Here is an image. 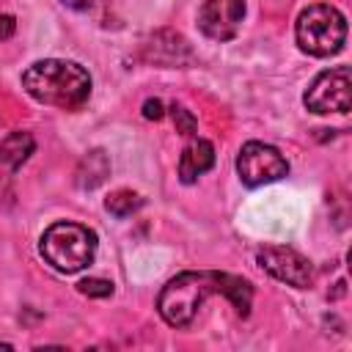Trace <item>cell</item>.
<instances>
[{
    "mask_svg": "<svg viewBox=\"0 0 352 352\" xmlns=\"http://www.w3.org/2000/svg\"><path fill=\"white\" fill-rule=\"evenodd\" d=\"M311 113H349L352 107V74L349 66H336L314 77L302 96Z\"/></svg>",
    "mask_w": 352,
    "mask_h": 352,
    "instance_id": "5",
    "label": "cell"
},
{
    "mask_svg": "<svg viewBox=\"0 0 352 352\" xmlns=\"http://www.w3.org/2000/svg\"><path fill=\"white\" fill-rule=\"evenodd\" d=\"M14 30H16V19H14L11 14H3V16H0V41L11 38Z\"/></svg>",
    "mask_w": 352,
    "mask_h": 352,
    "instance_id": "17",
    "label": "cell"
},
{
    "mask_svg": "<svg viewBox=\"0 0 352 352\" xmlns=\"http://www.w3.org/2000/svg\"><path fill=\"white\" fill-rule=\"evenodd\" d=\"M60 3L69 6V8H74V11H85V8L94 6V0H60Z\"/></svg>",
    "mask_w": 352,
    "mask_h": 352,
    "instance_id": "18",
    "label": "cell"
},
{
    "mask_svg": "<svg viewBox=\"0 0 352 352\" xmlns=\"http://www.w3.org/2000/svg\"><path fill=\"white\" fill-rule=\"evenodd\" d=\"M212 294H226L231 300V305L248 316L250 311V300H253V286L245 278L228 275V272H179L176 278H170L157 300V311L160 316L170 324V327H187L198 308L206 302V297Z\"/></svg>",
    "mask_w": 352,
    "mask_h": 352,
    "instance_id": "1",
    "label": "cell"
},
{
    "mask_svg": "<svg viewBox=\"0 0 352 352\" xmlns=\"http://www.w3.org/2000/svg\"><path fill=\"white\" fill-rule=\"evenodd\" d=\"M256 261L264 272H270L275 280L289 283L294 289H308L314 283V267L311 261L286 245H264L256 250Z\"/></svg>",
    "mask_w": 352,
    "mask_h": 352,
    "instance_id": "7",
    "label": "cell"
},
{
    "mask_svg": "<svg viewBox=\"0 0 352 352\" xmlns=\"http://www.w3.org/2000/svg\"><path fill=\"white\" fill-rule=\"evenodd\" d=\"M77 292L85 297H110L113 294V283L104 278H82L77 283Z\"/></svg>",
    "mask_w": 352,
    "mask_h": 352,
    "instance_id": "15",
    "label": "cell"
},
{
    "mask_svg": "<svg viewBox=\"0 0 352 352\" xmlns=\"http://www.w3.org/2000/svg\"><path fill=\"white\" fill-rule=\"evenodd\" d=\"M107 176H110V160L102 148L88 151L74 170V182L80 190H96L99 184H104Z\"/></svg>",
    "mask_w": 352,
    "mask_h": 352,
    "instance_id": "12",
    "label": "cell"
},
{
    "mask_svg": "<svg viewBox=\"0 0 352 352\" xmlns=\"http://www.w3.org/2000/svg\"><path fill=\"white\" fill-rule=\"evenodd\" d=\"M33 151H36V140L30 132H22V129L11 132L0 140V165L6 170H19L30 160Z\"/></svg>",
    "mask_w": 352,
    "mask_h": 352,
    "instance_id": "11",
    "label": "cell"
},
{
    "mask_svg": "<svg viewBox=\"0 0 352 352\" xmlns=\"http://www.w3.org/2000/svg\"><path fill=\"white\" fill-rule=\"evenodd\" d=\"M214 165V146L204 138H192L182 157H179V179L184 184H192L198 176H204L209 168Z\"/></svg>",
    "mask_w": 352,
    "mask_h": 352,
    "instance_id": "10",
    "label": "cell"
},
{
    "mask_svg": "<svg viewBox=\"0 0 352 352\" xmlns=\"http://www.w3.org/2000/svg\"><path fill=\"white\" fill-rule=\"evenodd\" d=\"M140 206H143V198H140L138 192H132V190H116V192H110L107 201H104V209H107L110 214H116V217H129V214H135Z\"/></svg>",
    "mask_w": 352,
    "mask_h": 352,
    "instance_id": "13",
    "label": "cell"
},
{
    "mask_svg": "<svg viewBox=\"0 0 352 352\" xmlns=\"http://www.w3.org/2000/svg\"><path fill=\"white\" fill-rule=\"evenodd\" d=\"M294 36L302 52L314 58H330L346 41V19L336 6L314 3L297 16Z\"/></svg>",
    "mask_w": 352,
    "mask_h": 352,
    "instance_id": "4",
    "label": "cell"
},
{
    "mask_svg": "<svg viewBox=\"0 0 352 352\" xmlns=\"http://www.w3.org/2000/svg\"><path fill=\"white\" fill-rule=\"evenodd\" d=\"M22 88L41 104L77 110L91 96V74L74 60L44 58L25 69Z\"/></svg>",
    "mask_w": 352,
    "mask_h": 352,
    "instance_id": "2",
    "label": "cell"
},
{
    "mask_svg": "<svg viewBox=\"0 0 352 352\" xmlns=\"http://www.w3.org/2000/svg\"><path fill=\"white\" fill-rule=\"evenodd\" d=\"M143 116H146L148 121H160V118L165 116L162 102H160V99H146V102H143Z\"/></svg>",
    "mask_w": 352,
    "mask_h": 352,
    "instance_id": "16",
    "label": "cell"
},
{
    "mask_svg": "<svg viewBox=\"0 0 352 352\" xmlns=\"http://www.w3.org/2000/svg\"><path fill=\"white\" fill-rule=\"evenodd\" d=\"M236 173H239L242 184L261 187V184L283 179L289 173V162L275 146L261 143V140H250L236 154Z\"/></svg>",
    "mask_w": 352,
    "mask_h": 352,
    "instance_id": "6",
    "label": "cell"
},
{
    "mask_svg": "<svg viewBox=\"0 0 352 352\" xmlns=\"http://www.w3.org/2000/svg\"><path fill=\"white\" fill-rule=\"evenodd\" d=\"M0 346H11V344H3V341H0Z\"/></svg>",
    "mask_w": 352,
    "mask_h": 352,
    "instance_id": "19",
    "label": "cell"
},
{
    "mask_svg": "<svg viewBox=\"0 0 352 352\" xmlns=\"http://www.w3.org/2000/svg\"><path fill=\"white\" fill-rule=\"evenodd\" d=\"M170 118H173V126H176L179 135H184V138H195L198 121H195V116H192L187 107L173 104V107H170Z\"/></svg>",
    "mask_w": 352,
    "mask_h": 352,
    "instance_id": "14",
    "label": "cell"
},
{
    "mask_svg": "<svg viewBox=\"0 0 352 352\" xmlns=\"http://www.w3.org/2000/svg\"><path fill=\"white\" fill-rule=\"evenodd\" d=\"M41 256L58 272H80L94 261L96 234L80 223H52L41 234Z\"/></svg>",
    "mask_w": 352,
    "mask_h": 352,
    "instance_id": "3",
    "label": "cell"
},
{
    "mask_svg": "<svg viewBox=\"0 0 352 352\" xmlns=\"http://www.w3.org/2000/svg\"><path fill=\"white\" fill-rule=\"evenodd\" d=\"M245 19V0H204L198 8V28L214 41H231Z\"/></svg>",
    "mask_w": 352,
    "mask_h": 352,
    "instance_id": "8",
    "label": "cell"
},
{
    "mask_svg": "<svg viewBox=\"0 0 352 352\" xmlns=\"http://www.w3.org/2000/svg\"><path fill=\"white\" fill-rule=\"evenodd\" d=\"M143 52H146V60L151 63H160V66H182V63H190L192 60V52L187 47V41L170 30H160L151 36L148 44H143Z\"/></svg>",
    "mask_w": 352,
    "mask_h": 352,
    "instance_id": "9",
    "label": "cell"
}]
</instances>
